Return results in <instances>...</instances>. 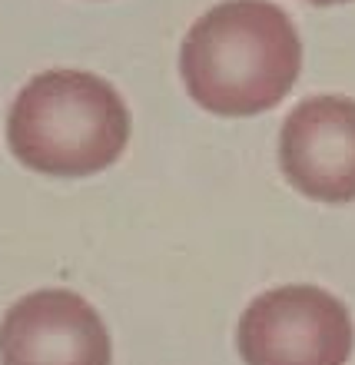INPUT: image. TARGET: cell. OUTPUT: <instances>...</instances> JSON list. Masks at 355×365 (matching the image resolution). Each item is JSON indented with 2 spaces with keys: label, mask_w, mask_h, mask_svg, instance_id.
Masks as SVG:
<instances>
[{
  "label": "cell",
  "mask_w": 355,
  "mask_h": 365,
  "mask_svg": "<svg viewBox=\"0 0 355 365\" xmlns=\"http://www.w3.org/2000/svg\"><path fill=\"white\" fill-rule=\"evenodd\" d=\"M4 365H110V332L83 296L40 289L17 299L0 322Z\"/></svg>",
  "instance_id": "cell-4"
},
{
  "label": "cell",
  "mask_w": 355,
  "mask_h": 365,
  "mask_svg": "<svg viewBox=\"0 0 355 365\" xmlns=\"http://www.w3.org/2000/svg\"><path fill=\"white\" fill-rule=\"evenodd\" d=\"M279 166L302 196L319 202L355 200V100L312 96L286 116Z\"/></svg>",
  "instance_id": "cell-5"
},
{
  "label": "cell",
  "mask_w": 355,
  "mask_h": 365,
  "mask_svg": "<svg viewBox=\"0 0 355 365\" xmlns=\"http://www.w3.org/2000/svg\"><path fill=\"white\" fill-rule=\"evenodd\" d=\"M10 150L43 176H93L113 166L130 140V110L103 77L47 70L14 96Z\"/></svg>",
  "instance_id": "cell-2"
},
{
  "label": "cell",
  "mask_w": 355,
  "mask_h": 365,
  "mask_svg": "<svg viewBox=\"0 0 355 365\" xmlns=\"http://www.w3.org/2000/svg\"><path fill=\"white\" fill-rule=\"evenodd\" d=\"M180 70L202 110L216 116L266 113L299 80V30L272 0H226L190 27Z\"/></svg>",
  "instance_id": "cell-1"
},
{
  "label": "cell",
  "mask_w": 355,
  "mask_h": 365,
  "mask_svg": "<svg viewBox=\"0 0 355 365\" xmlns=\"http://www.w3.org/2000/svg\"><path fill=\"white\" fill-rule=\"evenodd\" d=\"M309 4H319V7H329V4H346V0H309Z\"/></svg>",
  "instance_id": "cell-6"
},
{
  "label": "cell",
  "mask_w": 355,
  "mask_h": 365,
  "mask_svg": "<svg viewBox=\"0 0 355 365\" xmlns=\"http://www.w3.org/2000/svg\"><path fill=\"white\" fill-rule=\"evenodd\" d=\"M236 346L246 365H346L355 326L326 289L279 286L246 306Z\"/></svg>",
  "instance_id": "cell-3"
}]
</instances>
